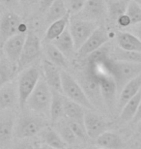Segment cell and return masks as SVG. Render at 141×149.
<instances>
[{
  "instance_id": "6da1fadb",
  "label": "cell",
  "mask_w": 141,
  "mask_h": 149,
  "mask_svg": "<svg viewBox=\"0 0 141 149\" xmlns=\"http://www.w3.org/2000/svg\"><path fill=\"white\" fill-rule=\"evenodd\" d=\"M52 91L44 79H40L35 89L26 101L25 108L39 115H49Z\"/></svg>"
},
{
  "instance_id": "7a4b0ae2",
  "label": "cell",
  "mask_w": 141,
  "mask_h": 149,
  "mask_svg": "<svg viewBox=\"0 0 141 149\" xmlns=\"http://www.w3.org/2000/svg\"><path fill=\"white\" fill-rule=\"evenodd\" d=\"M40 79V71L35 66L25 68L19 74L17 86V94H19V105L22 111H24L26 101L35 89Z\"/></svg>"
},
{
  "instance_id": "3957f363",
  "label": "cell",
  "mask_w": 141,
  "mask_h": 149,
  "mask_svg": "<svg viewBox=\"0 0 141 149\" xmlns=\"http://www.w3.org/2000/svg\"><path fill=\"white\" fill-rule=\"evenodd\" d=\"M110 69L118 91L121 92L127 83L141 74V64L127 61H117L110 58Z\"/></svg>"
},
{
  "instance_id": "277c9868",
  "label": "cell",
  "mask_w": 141,
  "mask_h": 149,
  "mask_svg": "<svg viewBox=\"0 0 141 149\" xmlns=\"http://www.w3.org/2000/svg\"><path fill=\"white\" fill-rule=\"evenodd\" d=\"M61 85L62 93L66 98L79 104L87 109H94V107L83 91L82 87L80 86L79 82H77L65 70H61Z\"/></svg>"
},
{
  "instance_id": "5b68a950",
  "label": "cell",
  "mask_w": 141,
  "mask_h": 149,
  "mask_svg": "<svg viewBox=\"0 0 141 149\" xmlns=\"http://www.w3.org/2000/svg\"><path fill=\"white\" fill-rule=\"evenodd\" d=\"M44 127V122L40 116L23 113L17 118V120L15 123L14 136L19 141V139H27L41 133Z\"/></svg>"
},
{
  "instance_id": "8992f818",
  "label": "cell",
  "mask_w": 141,
  "mask_h": 149,
  "mask_svg": "<svg viewBox=\"0 0 141 149\" xmlns=\"http://www.w3.org/2000/svg\"><path fill=\"white\" fill-rule=\"evenodd\" d=\"M98 28L97 23L95 22L86 19H73L69 23V31L73 38L74 49L77 52L86 40L92 35L96 29Z\"/></svg>"
},
{
  "instance_id": "52a82bcc",
  "label": "cell",
  "mask_w": 141,
  "mask_h": 149,
  "mask_svg": "<svg viewBox=\"0 0 141 149\" xmlns=\"http://www.w3.org/2000/svg\"><path fill=\"white\" fill-rule=\"evenodd\" d=\"M41 42L38 36L32 32L26 35L22 55L17 63V70H23L29 67L41 55Z\"/></svg>"
},
{
  "instance_id": "ba28073f",
  "label": "cell",
  "mask_w": 141,
  "mask_h": 149,
  "mask_svg": "<svg viewBox=\"0 0 141 149\" xmlns=\"http://www.w3.org/2000/svg\"><path fill=\"white\" fill-rule=\"evenodd\" d=\"M79 84L82 87L83 91H84L93 107L96 106L101 108V107H103V105H104L103 97H101L100 82L87 71V69L82 74H80Z\"/></svg>"
},
{
  "instance_id": "9c48e42d",
  "label": "cell",
  "mask_w": 141,
  "mask_h": 149,
  "mask_svg": "<svg viewBox=\"0 0 141 149\" xmlns=\"http://www.w3.org/2000/svg\"><path fill=\"white\" fill-rule=\"evenodd\" d=\"M109 34L103 27H98L93 32L92 35L86 40L81 47L77 50V55L79 58H86L90 53L100 49L109 41Z\"/></svg>"
},
{
  "instance_id": "30bf717a",
  "label": "cell",
  "mask_w": 141,
  "mask_h": 149,
  "mask_svg": "<svg viewBox=\"0 0 141 149\" xmlns=\"http://www.w3.org/2000/svg\"><path fill=\"white\" fill-rule=\"evenodd\" d=\"M22 22L17 14L7 12L4 13L0 20V45L3 46L11 37L19 34V26Z\"/></svg>"
},
{
  "instance_id": "8fae6325",
  "label": "cell",
  "mask_w": 141,
  "mask_h": 149,
  "mask_svg": "<svg viewBox=\"0 0 141 149\" xmlns=\"http://www.w3.org/2000/svg\"><path fill=\"white\" fill-rule=\"evenodd\" d=\"M83 124L87 136L92 139H97L101 134L106 131V122L97 113L87 109L83 119Z\"/></svg>"
},
{
  "instance_id": "7c38bea8",
  "label": "cell",
  "mask_w": 141,
  "mask_h": 149,
  "mask_svg": "<svg viewBox=\"0 0 141 149\" xmlns=\"http://www.w3.org/2000/svg\"><path fill=\"white\" fill-rule=\"evenodd\" d=\"M27 34H17L15 36L11 37L3 45V52L6 58L9 59L12 63L17 65L19 63V60L22 55L23 46Z\"/></svg>"
},
{
  "instance_id": "4fadbf2b",
  "label": "cell",
  "mask_w": 141,
  "mask_h": 149,
  "mask_svg": "<svg viewBox=\"0 0 141 149\" xmlns=\"http://www.w3.org/2000/svg\"><path fill=\"white\" fill-rule=\"evenodd\" d=\"M16 119L12 112L0 113V149H7L14 136Z\"/></svg>"
},
{
  "instance_id": "5bb4252c",
  "label": "cell",
  "mask_w": 141,
  "mask_h": 149,
  "mask_svg": "<svg viewBox=\"0 0 141 149\" xmlns=\"http://www.w3.org/2000/svg\"><path fill=\"white\" fill-rule=\"evenodd\" d=\"M98 80L100 82L103 104L109 109H115L116 101H117L116 95L117 92H118V88H117V84L114 77L112 76H107V77H101Z\"/></svg>"
},
{
  "instance_id": "9a60e30c",
  "label": "cell",
  "mask_w": 141,
  "mask_h": 149,
  "mask_svg": "<svg viewBox=\"0 0 141 149\" xmlns=\"http://www.w3.org/2000/svg\"><path fill=\"white\" fill-rule=\"evenodd\" d=\"M42 70H43L44 81L47 83L50 89L62 93L61 70H60V68L46 58L43 59V62H42Z\"/></svg>"
},
{
  "instance_id": "2e32d148",
  "label": "cell",
  "mask_w": 141,
  "mask_h": 149,
  "mask_svg": "<svg viewBox=\"0 0 141 149\" xmlns=\"http://www.w3.org/2000/svg\"><path fill=\"white\" fill-rule=\"evenodd\" d=\"M19 103L17 86L9 82L0 88V111L9 109Z\"/></svg>"
},
{
  "instance_id": "e0dca14e",
  "label": "cell",
  "mask_w": 141,
  "mask_h": 149,
  "mask_svg": "<svg viewBox=\"0 0 141 149\" xmlns=\"http://www.w3.org/2000/svg\"><path fill=\"white\" fill-rule=\"evenodd\" d=\"M106 5L103 0H87L86 4L83 8L82 17H85L86 20H94L101 19L106 13Z\"/></svg>"
},
{
  "instance_id": "ac0fdd59",
  "label": "cell",
  "mask_w": 141,
  "mask_h": 149,
  "mask_svg": "<svg viewBox=\"0 0 141 149\" xmlns=\"http://www.w3.org/2000/svg\"><path fill=\"white\" fill-rule=\"evenodd\" d=\"M141 90V74L135 77L134 79L130 80L127 84H126L123 89L120 92L119 101L117 102L118 107L117 109L121 111L122 108L126 105V103L131 98L134 97Z\"/></svg>"
},
{
  "instance_id": "d6986e66",
  "label": "cell",
  "mask_w": 141,
  "mask_h": 149,
  "mask_svg": "<svg viewBox=\"0 0 141 149\" xmlns=\"http://www.w3.org/2000/svg\"><path fill=\"white\" fill-rule=\"evenodd\" d=\"M99 148L101 149H125L126 144L118 134L106 131L96 139Z\"/></svg>"
},
{
  "instance_id": "ffe728a7",
  "label": "cell",
  "mask_w": 141,
  "mask_h": 149,
  "mask_svg": "<svg viewBox=\"0 0 141 149\" xmlns=\"http://www.w3.org/2000/svg\"><path fill=\"white\" fill-rule=\"evenodd\" d=\"M116 41L119 49L127 52H141V41L134 34L119 31L116 33Z\"/></svg>"
},
{
  "instance_id": "44dd1931",
  "label": "cell",
  "mask_w": 141,
  "mask_h": 149,
  "mask_svg": "<svg viewBox=\"0 0 141 149\" xmlns=\"http://www.w3.org/2000/svg\"><path fill=\"white\" fill-rule=\"evenodd\" d=\"M44 52L46 54L47 60L56 65L57 67L61 68L62 70H65L68 68V58L57 49L51 42H47L44 46Z\"/></svg>"
},
{
  "instance_id": "7402d4cb",
  "label": "cell",
  "mask_w": 141,
  "mask_h": 149,
  "mask_svg": "<svg viewBox=\"0 0 141 149\" xmlns=\"http://www.w3.org/2000/svg\"><path fill=\"white\" fill-rule=\"evenodd\" d=\"M51 43L64 54L67 58L73 57L76 49H74V44L73 38L71 36V33L67 28L63 33L57 37L55 40H53Z\"/></svg>"
},
{
  "instance_id": "603a6c76",
  "label": "cell",
  "mask_w": 141,
  "mask_h": 149,
  "mask_svg": "<svg viewBox=\"0 0 141 149\" xmlns=\"http://www.w3.org/2000/svg\"><path fill=\"white\" fill-rule=\"evenodd\" d=\"M52 91L51 104L49 109V117L52 122H58L65 116L64 114V98L63 93L56 90Z\"/></svg>"
},
{
  "instance_id": "cb8c5ba5",
  "label": "cell",
  "mask_w": 141,
  "mask_h": 149,
  "mask_svg": "<svg viewBox=\"0 0 141 149\" xmlns=\"http://www.w3.org/2000/svg\"><path fill=\"white\" fill-rule=\"evenodd\" d=\"M87 109L81 105L72 101L68 98H64V114L68 119L83 122Z\"/></svg>"
},
{
  "instance_id": "d4e9b609",
  "label": "cell",
  "mask_w": 141,
  "mask_h": 149,
  "mask_svg": "<svg viewBox=\"0 0 141 149\" xmlns=\"http://www.w3.org/2000/svg\"><path fill=\"white\" fill-rule=\"evenodd\" d=\"M41 139L44 144L49 145L52 148L66 149L67 147V143L61 138L59 133L56 130L50 129V128H47L41 131Z\"/></svg>"
},
{
  "instance_id": "484cf974",
  "label": "cell",
  "mask_w": 141,
  "mask_h": 149,
  "mask_svg": "<svg viewBox=\"0 0 141 149\" xmlns=\"http://www.w3.org/2000/svg\"><path fill=\"white\" fill-rule=\"evenodd\" d=\"M141 101V90L137 93L135 96L128 100L126 105L123 107L120 111V121L121 122H130L133 121V119L135 115V113L138 109V106Z\"/></svg>"
},
{
  "instance_id": "4316f807",
  "label": "cell",
  "mask_w": 141,
  "mask_h": 149,
  "mask_svg": "<svg viewBox=\"0 0 141 149\" xmlns=\"http://www.w3.org/2000/svg\"><path fill=\"white\" fill-rule=\"evenodd\" d=\"M69 23H70V13H68L62 19L50 23L49 27L47 30L44 40L47 42H52L53 40H55L68 28Z\"/></svg>"
},
{
  "instance_id": "83f0119b",
  "label": "cell",
  "mask_w": 141,
  "mask_h": 149,
  "mask_svg": "<svg viewBox=\"0 0 141 149\" xmlns=\"http://www.w3.org/2000/svg\"><path fill=\"white\" fill-rule=\"evenodd\" d=\"M17 65L13 64L9 59L6 58L5 55L0 58V88L8 84L14 79L16 71L17 68Z\"/></svg>"
},
{
  "instance_id": "f1b7e54d",
  "label": "cell",
  "mask_w": 141,
  "mask_h": 149,
  "mask_svg": "<svg viewBox=\"0 0 141 149\" xmlns=\"http://www.w3.org/2000/svg\"><path fill=\"white\" fill-rule=\"evenodd\" d=\"M68 13H70V12H69L68 7L65 4L64 0H55L51 4V6L47 9L46 20L47 22L52 23L56 22V20L64 17Z\"/></svg>"
},
{
  "instance_id": "f546056e",
  "label": "cell",
  "mask_w": 141,
  "mask_h": 149,
  "mask_svg": "<svg viewBox=\"0 0 141 149\" xmlns=\"http://www.w3.org/2000/svg\"><path fill=\"white\" fill-rule=\"evenodd\" d=\"M130 1L131 0H110L106 6L110 19L116 22L120 16L126 14Z\"/></svg>"
},
{
  "instance_id": "4dcf8cb0",
  "label": "cell",
  "mask_w": 141,
  "mask_h": 149,
  "mask_svg": "<svg viewBox=\"0 0 141 149\" xmlns=\"http://www.w3.org/2000/svg\"><path fill=\"white\" fill-rule=\"evenodd\" d=\"M58 122H59V124L57 125V129H58L57 132L59 133V135L61 136V138L63 139H64V141L67 143V145L74 144L78 139L76 138V136L74 135L73 130H72L71 127L69 126L67 120L63 121V119H61V120Z\"/></svg>"
},
{
  "instance_id": "1f68e13d",
  "label": "cell",
  "mask_w": 141,
  "mask_h": 149,
  "mask_svg": "<svg viewBox=\"0 0 141 149\" xmlns=\"http://www.w3.org/2000/svg\"><path fill=\"white\" fill-rule=\"evenodd\" d=\"M117 61H127L133 62V63H140L141 64V52H127V50L117 49L114 52L113 58Z\"/></svg>"
},
{
  "instance_id": "d6a6232c",
  "label": "cell",
  "mask_w": 141,
  "mask_h": 149,
  "mask_svg": "<svg viewBox=\"0 0 141 149\" xmlns=\"http://www.w3.org/2000/svg\"><path fill=\"white\" fill-rule=\"evenodd\" d=\"M108 58H109V47L107 46V44L103 45L100 49L91 52L86 57L87 64H94V63H98V62L106 61Z\"/></svg>"
},
{
  "instance_id": "836d02e7",
  "label": "cell",
  "mask_w": 141,
  "mask_h": 149,
  "mask_svg": "<svg viewBox=\"0 0 141 149\" xmlns=\"http://www.w3.org/2000/svg\"><path fill=\"white\" fill-rule=\"evenodd\" d=\"M126 14L130 17L131 20V25L138 24L141 22V6L135 0H131L130 1Z\"/></svg>"
},
{
  "instance_id": "e575fe53",
  "label": "cell",
  "mask_w": 141,
  "mask_h": 149,
  "mask_svg": "<svg viewBox=\"0 0 141 149\" xmlns=\"http://www.w3.org/2000/svg\"><path fill=\"white\" fill-rule=\"evenodd\" d=\"M67 122H68L69 126L71 127V129L73 130L74 135L76 136V138L78 139L85 141V139L88 138V136H87V134H86V131H85L83 122L71 120V119H68V118H67Z\"/></svg>"
},
{
  "instance_id": "d590c367",
  "label": "cell",
  "mask_w": 141,
  "mask_h": 149,
  "mask_svg": "<svg viewBox=\"0 0 141 149\" xmlns=\"http://www.w3.org/2000/svg\"><path fill=\"white\" fill-rule=\"evenodd\" d=\"M87 0H68V10L73 14H77L81 12L84 8Z\"/></svg>"
},
{
  "instance_id": "8d00e7d4",
  "label": "cell",
  "mask_w": 141,
  "mask_h": 149,
  "mask_svg": "<svg viewBox=\"0 0 141 149\" xmlns=\"http://www.w3.org/2000/svg\"><path fill=\"white\" fill-rule=\"evenodd\" d=\"M13 149H35V145L27 139H19V142L15 144Z\"/></svg>"
},
{
  "instance_id": "74e56055",
  "label": "cell",
  "mask_w": 141,
  "mask_h": 149,
  "mask_svg": "<svg viewBox=\"0 0 141 149\" xmlns=\"http://www.w3.org/2000/svg\"><path fill=\"white\" fill-rule=\"evenodd\" d=\"M116 22L120 27H128L130 25H131V20L127 14H124V15H122V16H120L118 19H117Z\"/></svg>"
},
{
  "instance_id": "f35d334b",
  "label": "cell",
  "mask_w": 141,
  "mask_h": 149,
  "mask_svg": "<svg viewBox=\"0 0 141 149\" xmlns=\"http://www.w3.org/2000/svg\"><path fill=\"white\" fill-rule=\"evenodd\" d=\"M55 0H40L39 2V9L41 12H47Z\"/></svg>"
},
{
  "instance_id": "ab89813d",
  "label": "cell",
  "mask_w": 141,
  "mask_h": 149,
  "mask_svg": "<svg viewBox=\"0 0 141 149\" xmlns=\"http://www.w3.org/2000/svg\"><path fill=\"white\" fill-rule=\"evenodd\" d=\"M0 5L13 9L17 5V0H0Z\"/></svg>"
},
{
  "instance_id": "60d3db41",
  "label": "cell",
  "mask_w": 141,
  "mask_h": 149,
  "mask_svg": "<svg viewBox=\"0 0 141 149\" xmlns=\"http://www.w3.org/2000/svg\"><path fill=\"white\" fill-rule=\"evenodd\" d=\"M140 120H141V101H140V104L138 106V109H137V111H136L135 115H134V117L133 119V122L137 124Z\"/></svg>"
},
{
  "instance_id": "b9f144b4",
  "label": "cell",
  "mask_w": 141,
  "mask_h": 149,
  "mask_svg": "<svg viewBox=\"0 0 141 149\" xmlns=\"http://www.w3.org/2000/svg\"><path fill=\"white\" fill-rule=\"evenodd\" d=\"M20 2L22 3L23 6H28V7H31V6L38 4L40 2V0H20Z\"/></svg>"
},
{
  "instance_id": "7bdbcfd3",
  "label": "cell",
  "mask_w": 141,
  "mask_h": 149,
  "mask_svg": "<svg viewBox=\"0 0 141 149\" xmlns=\"http://www.w3.org/2000/svg\"><path fill=\"white\" fill-rule=\"evenodd\" d=\"M134 35L141 41V22L134 25Z\"/></svg>"
},
{
  "instance_id": "ee69618b",
  "label": "cell",
  "mask_w": 141,
  "mask_h": 149,
  "mask_svg": "<svg viewBox=\"0 0 141 149\" xmlns=\"http://www.w3.org/2000/svg\"><path fill=\"white\" fill-rule=\"evenodd\" d=\"M35 149H55V148H52V147L49 146V145L43 143V144H41V145H36Z\"/></svg>"
},
{
  "instance_id": "f6af8a7d",
  "label": "cell",
  "mask_w": 141,
  "mask_h": 149,
  "mask_svg": "<svg viewBox=\"0 0 141 149\" xmlns=\"http://www.w3.org/2000/svg\"><path fill=\"white\" fill-rule=\"evenodd\" d=\"M137 132L141 135V120L137 123Z\"/></svg>"
},
{
  "instance_id": "bcb514c9",
  "label": "cell",
  "mask_w": 141,
  "mask_h": 149,
  "mask_svg": "<svg viewBox=\"0 0 141 149\" xmlns=\"http://www.w3.org/2000/svg\"><path fill=\"white\" fill-rule=\"evenodd\" d=\"M3 12H2V8H1V6H0V20H1V19H2V16H3Z\"/></svg>"
},
{
  "instance_id": "7dc6e473",
  "label": "cell",
  "mask_w": 141,
  "mask_h": 149,
  "mask_svg": "<svg viewBox=\"0 0 141 149\" xmlns=\"http://www.w3.org/2000/svg\"><path fill=\"white\" fill-rule=\"evenodd\" d=\"M135 1H136V2L138 3V4H139V5L141 6V0H135Z\"/></svg>"
},
{
  "instance_id": "c3c4849f",
  "label": "cell",
  "mask_w": 141,
  "mask_h": 149,
  "mask_svg": "<svg viewBox=\"0 0 141 149\" xmlns=\"http://www.w3.org/2000/svg\"><path fill=\"white\" fill-rule=\"evenodd\" d=\"M76 149H88V148H81V147H78V148H76Z\"/></svg>"
},
{
  "instance_id": "681fc988",
  "label": "cell",
  "mask_w": 141,
  "mask_h": 149,
  "mask_svg": "<svg viewBox=\"0 0 141 149\" xmlns=\"http://www.w3.org/2000/svg\"><path fill=\"white\" fill-rule=\"evenodd\" d=\"M98 149H101V148H98Z\"/></svg>"
}]
</instances>
